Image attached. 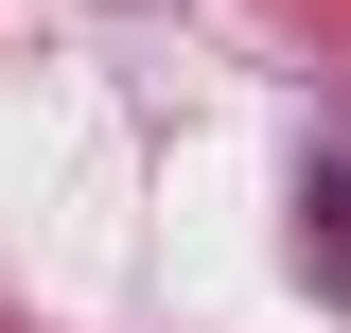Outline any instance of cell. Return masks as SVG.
Here are the masks:
<instances>
[{
  "mask_svg": "<svg viewBox=\"0 0 351 333\" xmlns=\"http://www.w3.org/2000/svg\"><path fill=\"white\" fill-rule=\"evenodd\" d=\"M299 263L351 298V158H316V175H299Z\"/></svg>",
  "mask_w": 351,
  "mask_h": 333,
  "instance_id": "6da1fadb",
  "label": "cell"
}]
</instances>
